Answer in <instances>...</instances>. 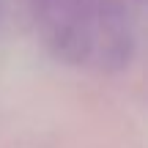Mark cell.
Segmentation results:
<instances>
[{
	"instance_id": "cell-1",
	"label": "cell",
	"mask_w": 148,
	"mask_h": 148,
	"mask_svg": "<svg viewBox=\"0 0 148 148\" xmlns=\"http://www.w3.org/2000/svg\"><path fill=\"white\" fill-rule=\"evenodd\" d=\"M47 44L79 66L110 69L129 58L132 27L123 0H25Z\"/></svg>"
}]
</instances>
